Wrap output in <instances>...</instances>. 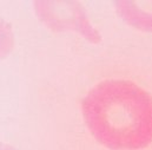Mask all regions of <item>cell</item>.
I'll list each match as a JSON object with an SVG mask.
<instances>
[{"instance_id": "7a4b0ae2", "label": "cell", "mask_w": 152, "mask_h": 150, "mask_svg": "<svg viewBox=\"0 0 152 150\" xmlns=\"http://www.w3.org/2000/svg\"><path fill=\"white\" fill-rule=\"evenodd\" d=\"M132 9V22L136 27L152 32V1L130 2Z\"/></svg>"}, {"instance_id": "6da1fadb", "label": "cell", "mask_w": 152, "mask_h": 150, "mask_svg": "<svg viewBox=\"0 0 152 150\" xmlns=\"http://www.w3.org/2000/svg\"><path fill=\"white\" fill-rule=\"evenodd\" d=\"M97 133L109 144L139 150L152 143V96L131 82L103 88L88 104Z\"/></svg>"}]
</instances>
